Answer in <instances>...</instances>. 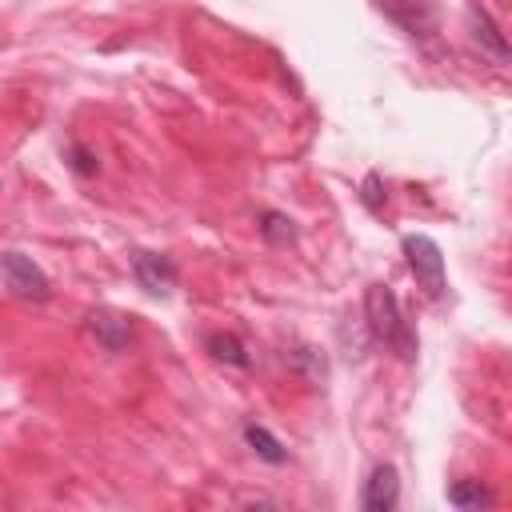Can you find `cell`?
Listing matches in <instances>:
<instances>
[{"mask_svg":"<svg viewBox=\"0 0 512 512\" xmlns=\"http://www.w3.org/2000/svg\"><path fill=\"white\" fill-rule=\"evenodd\" d=\"M364 324H368V336L384 348H392L400 360H416V332L404 324L400 316V300L388 284H368L364 292Z\"/></svg>","mask_w":512,"mask_h":512,"instance_id":"cell-1","label":"cell"},{"mask_svg":"<svg viewBox=\"0 0 512 512\" xmlns=\"http://www.w3.org/2000/svg\"><path fill=\"white\" fill-rule=\"evenodd\" d=\"M400 252L408 260L416 284L424 288V296L428 300H444L448 280H444V252H440V244L432 236H424V232H412V236L400 240Z\"/></svg>","mask_w":512,"mask_h":512,"instance_id":"cell-2","label":"cell"},{"mask_svg":"<svg viewBox=\"0 0 512 512\" xmlns=\"http://www.w3.org/2000/svg\"><path fill=\"white\" fill-rule=\"evenodd\" d=\"M0 280L4 288L16 296V300H32V304H44L52 296V280L44 276V268L24 256L20 248H4L0 252Z\"/></svg>","mask_w":512,"mask_h":512,"instance_id":"cell-3","label":"cell"},{"mask_svg":"<svg viewBox=\"0 0 512 512\" xmlns=\"http://www.w3.org/2000/svg\"><path fill=\"white\" fill-rule=\"evenodd\" d=\"M128 264H132L136 284H140L148 296H168V292L176 288V280H180V272H176L172 256H164V252L132 248V252H128Z\"/></svg>","mask_w":512,"mask_h":512,"instance_id":"cell-4","label":"cell"},{"mask_svg":"<svg viewBox=\"0 0 512 512\" xmlns=\"http://www.w3.org/2000/svg\"><path fill=\"white\" fill-rule=\"evenodd\" d=\"M88 332L96 336V344H100L104 352H128L132 340H136L132 316L112 312V308H92V312H88Z\"/></svg>","mask_w":512,"mask_h":512,"instance_id":"cell-5","label":"cell"},{"mask_svg":"<svg viewBox=\"0 0 512 512\" xmlns=\"http://www.w3.org/2000/svg\"><path fill=\"white\" fill-rule=\"evenodd\" d=\"M396 504H400V472L392 464H376L364 480L360 508L364 512H392Z\"/></svg>","mask_w":512,"mask_h":512,"instance_id":"cell-6","label":"cell"},{"mask_svg":"<svg viewBox=\"0 0 512 512\" xmlns=\"http://www.w3.org/2000/svg\"><path fill=\"white\" fill-rule=\"evenodd\" d=\"M468 36H472L496 64H508V40H504V32L496 28V20H492L480 4H468Z\"/></svg>","mask_w":512,"mask_h":512,"instance_id":"cell-7","label":"cell"},{"mask_svg":"<svg viewBox=\"0 0 512 512\" xmlns=\"http://www.w3.org/2000/svg\"><path fill=\"white\" fill-rule=\"evenodd\" d=\"M204 348L224 368H236V372H248L252 368V356H248V348H244V340L236 332H208L204 336Z\"/></svg>","mask_w":512,"mask_h":512,"instance_id":"cell-8","label":"cell"},{"mask_svg":"<svg viewBox=\"0 0 512 512\" xmlns=\"http://www.w3.org/2000/svg\"><path fill=\"white\" fill-rule=\"evenodd\" d=\"M240 436H244V444L252 448V456L256 460H264V464H272V468H280V464H288V448L264 428V424H256V420H248L244 428H240Z\"/></svg>","mask_w":512,"mask_h":512,"instance_id":"cell-9","label":"cell"},{"mask_svg":"<svg viewBox=\"0 0 512 512\" xmlns=\"http://www.w3.org/2000/svg\"><path fill=\"white\" fill-rule=\"evenodd\" d=\"M256 232H260L264 244H272V248L296 244V224H292V216H284V212H276V208H264V212L256 216Z\"/></svg>","mask_w":512,"mask_h":512,"instance_id":"cell-10","label":"cell"},{"mask_svg":"<svg viewBox=\"0 0 512 512\" xmlns=\"http://www.w3.org/2000/svg\"><path fill=\"white\" fill-rule=\"evenodd\" d=\"M284 360H288L308 384H324V380H328V360H324V352L312 348V344H296V348H288Z\"/></svg>","mask_w":512,"mask_h":512,"instance_id":"cell-11","label":"cell"},{"mask_svg":"<svg viewBox=\"0 0 512 512\" xmlns=\"http://www.w3.org/2000/svg\"><path fill=\"white\" fill-rule=\"evenodd\" d=\"M448 504H452V508H492L496 496H492L480 480L468 476V480H456V484L448 488Z\"/></svg>","mask_w":512,"mask_h":512,"instance_id":"cell-12","label":"cell"},{"mask_svg":"<svg viewBox=\"0 0 512 512\" xmlns=\"http://www.w3.org/2000/svg\"><path fill=\"white\" fill-rule=\"evenodd\" d=\"M64 164H68L76 176H84V180L100 172V160H96V152H88V148H84V144H76V140H72V144H64Z\"/></svg>","mask_w":512,"mask_h":512,"instance_id":"cell-13","label":"cell"},{"mask_svg":"<svg viewBox=\"0 0 512 512\" xmlns=\"http://www.w3.org/2000/svg\"><path fill=\"white\" fill-rule=\"evenodd\" d=\"M360 196H364L368 212H380V208H384V204H380V176H376V172L364 176V192H360Z\"/></svg>","mask_w":512,"mask_h":512,"instance_id":"cell-14","label":"cell"},{"mask_svg":"<svg viewBox=\"0 0 512 512\" xmlns=\"http://www.w3.org/2000/svg\"><path fill=\"white\" fill-rule=\"evenodd\" d=\"M244 508H280L276 500H268V496H252V500H240Z\"/></svg>","mask_w":512,"mask_h":512,"instance_id":"cell-15","label":"cell"}]
</instances>
